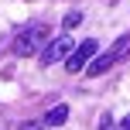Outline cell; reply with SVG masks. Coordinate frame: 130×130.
Returning a JSON list of instances; mask_svg holds the SVG:
<instances>
[{
	"mask_svg": "<svg viewBox=\"0 0 130 130\" xmlns=\"http://www.w3.org/2000/svg\"><path fill=\"white\" fill-rule=\"evenodd\" d=\"M79 21H82V14H79V10H69V14H65V31L79 27Z\"/></svg>",
	"mask_w": 130,
	"mask_h": 130,
	"instance_id": "8992f818",
	"label": "cell"
},
{
	"mask_svg": "<svg viewBox=\"0 0 130 130\" xmlns=\"http://www.w3.org/2000/svg\"><path fill=\"white\" fill-rule=\"evenodd\" d=\"M65 120H69V106H52V110H48V117H45V123L48 127H58V123H65Z\"/></svg>",
	"mask_w": 130,
	"mask_h": 130,
	"instance_id": "5b68a950",
	"label": "cell"
},
{
	"mask_svg": "<svg viewBox=\"0 0 130 130\" xmlns=\"http://www.w3.org/2000/svg\"><path fill=\"white\" fill-rule=\"evenodd\" d=\"M106 130H130V117H123V120H120L117 127H106Z\"/></svg>",
	"mask_w": 130,
	"mask_h": 130,
	"instance_id": "ba28073f",
	"label": "cell"
},
{
	"mask_svg": "<svg viewBox=\"0 0 130 130\" xmlns=\"http://www.w3.org/2000/svg\"><path fill=\"white\" fill-rule=\"evenodd\" d=\"M117 62H120V58H117V52L110 48L106 55H99V58H92L89 65H86V72H89V75H103V72H106V69H113Z\"/></svg>",
	"mask_w": 130,
	"mask_h": 130,
	"instance_id": "277c9868",
	"label": "cell"
},
{
	"mask_svg": "<svg viewBox=\"0 0 130 130\" xmlns=\"http://www.w3.org/2000/svg\"><path fill=\"white\" fill-rule=\"evenodd\" d=\"M21 130H45V123H41V120H31V123H24Z\"/></svg>",
	"mask_w": 130,
	"mask_h": 130,
	"instance_id": "52a82bcc",
	"label": "cell"
},
{
	"mask_svg": "<svg viewBox=\"0 0 130 130\" xmlns=\"http://www.w3.org/2000/svg\"><path fill=\"white\" fill-rule=\"evenodd\" d=\"M92 55H96V41H92V38H86L82 45H75V48H72V55L65 58V69H69V72H82L86 65L92 62Z\"/></svg>",
	"mask_w": 130,
	"mask_h": 130,
	"instance_id": "7a4b0ae2",
	"label": "cell"
},
{
	"mask_svg": "<svg viewBox=\"0 0 130 130\" xmlns=\"http://www.w3.org/2000/svg\"><path fill=\"white\" fill-rule=\"evenodd\" d=\"M69 52H72V38H69V34H62V38H55L52 45L41 52V65H55V62L69 58Z\"/></svg>",
	"mask_w": 130,
	"mask_h": 130,
	"instance_id": "3957f363",
	"label": "cell"
},
{
	"mask_svg": "<svg viewBox=\"0 0 130 130\" xmlns=\"http://www.w3.org/2000/svg\"><path fill=\"white\" fill-rule=\"evenodd\" d=\"M45 38H48V27H45V24L21 27V31H17V38H14V55H21V58H31L34 52H41Z\"/></svg>",
	"mask_w": 130,
	"mask_h": 130,
	"instance_id": "6da1fadb",
	"label": "cell"
}]
</instances>
